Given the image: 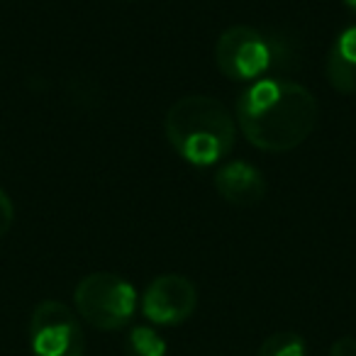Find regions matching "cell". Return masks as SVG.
<instances>
[{
    "label": "cell",
    "instance_id": "cell-1",
    "mask_svg": "<svg viewBox=\"0 0 356 356\" xmlns=\"http://www.w3.org/2000/svg\"><path fill=\"white\" fill-rule=\"evenodd\" d=\"M315 95L286 79H261L242 90L237 124L247 142L261 152L286 154L300 147L317 127Z\"/></svg>",
    "mask_w": 356,
    "mask_h": 356
},
{
    "label": "cell",
    "instance_id": "cell-2",
    "mask_svg": "<svg viewBox=\"0 0 356 356\" xmlns=\"http://www.w3.org/2000/svg\"><path fill=\"white\" fill-rule=\"evenodd\" d=\"M163 132L181 159L193 166H215L232 154L237 122L213 95H184L168 108Z\"/></svg>",
    "mask_w": 356,
    "mask_h": 356
},
{
    "label": "cell",
    "instance_id": "cell-3",
    "mask_svg": "<svg viewBox=\"0 0 356 356\" xmlns=\"http://www.w3.org/2000/svg\"><path fill=\"white\" fill-rule=\"evenodd\" d=\"M76 312L95 330L113 332L129 325L137 312V291L118 273L95 271L81 278L74 291Z\"/></svg>",
    "mask_w": 356,
    "mask_h": 356
},
{
    "label": "cell",
    "instance_id": "cell-4",
    "mask_svg": "<svg viewBox=\"0 0 356 356\" xmlns=\"http://www.w3.org/2000/svg\"><path fill=\"white\" fill-rule=\"evenodd\" d=\"M281 47L261 30L249 25L227 27L215 44V64L220 74L237 83H249L268 74L281 59Z\"/></svg>",
    "mask_w": 356,
    "mask_h": 356
},
{
    "label": "cell",
    "instance_id": "cell-5",
    "mask_svg": "<svg viewBox=\"0 0 356 356\" xmlns=\"http://www.w3.org/2000/svg\"><path fill=\"white\" fill-rule=\"evenodd\" d=\"M30 346L32 356H83L79 315L59 300H42L30 317Z\"/></svg>",
    "mask_w": 356,
    "mask_h": 356
},
{
    "label": "cell",
    "instance_id": "cell-6",
    "mask_svg": "<svg viewBox=\"0 0 356 356\" xmlns=\"http://www.w3.org/2000/svg\"><path fill=\"white\" fill-rule=\"evenodd\" d=\"M198 307V288L181 273H163L147 286L142 296V312L149 322L173 327L186 322Z\"/></svg>",
    "mask_w": 356,
    "mask_h": 356
},
{
    "label": "cell",
    "instance_id": "cell-7",
    "mask_svg": "<svg viewBox=\"0 0 356 356\" xmlns=\"http://www.w3.org/2000/svg\"><path fill=\"white\" fill-rule=\"evenodd\" d=\"M215 188L234 208H252L266 198V178L249 161H229L215 173Z\"/></svg>",
    "mask_w": 356,
    "mask_h": 356
},
{
    "label": "cell",
    "instance_id": "cell-8",
    "mask_svg": "<svg viewBox=\"0 0 356 356\" xmlns=\"http://www.w3.org/2000/svg\"><path fill=\"white\" fill-rule=\"evenodd\" d=\"M327 83L341 95H356V25L334 37L325 61Z\"/></svg>",
    "mask_w": 356,
    "mask_h": 356
},
{
    "label": "cell",
    "instance_id": "cell-9",
    "mask_svg": "<svg viewBox=\"0 0 356 356\" xmlns=\"http://www.w3.org/2000/svg\"><path fill=\"white\" fill-rule=\"evenodd\" d=\"M259 356H307V346L296 332H276L261 341Z\"/></svg>",
    "mask_w": 356,
    "mask_h": 356
},
{
    "label": "cell",
    "instance_id": "cell-10",
    "mask_svg": "<svg viewBox=\"0 0 356 356\" xmlns=\"http://www.w3.org/2000/svg\"><path fill=\"white\" fill-rule=\"evenodd\" d=\"M129 356H166V341L152 327H134L127 337Z\"/></svg>",
    "mask_w": 356,
    "mask_h": 356
},
{
    "label": "cell",
    "instance_id": "cell-11",
    "mask_svg": "<svg viewBox=\"0 0 356 356\" xmlns=\"http://www.w3.org/2000/svg\"><path fill=\"white\" fill-rule=\"evenodd\" d=\"M13 220H15V208H13V200L6 191L0 188V239L6 237L13 227Z\"/></svg>",
    "mask_w": 356,
    "mask_h": 356
},
{
    "label": "cell",
    "instance_id": "cell-12",
    "mask_svg": "<svg viewBox=\"0 0 356 356\" xmlns=\"http://www.w3.org/2000/svg\"><path fill=\"white\" fill-rule=\"evenodd\" d=\"M330 356H356V339L354 337H341L332 344Z\"/></svg>",
    "mask_w": 356,
    "mask_h": 356
},
{
    "label": "cell",
    "instance_id": "cell-13",
    "mask_svg": "<svg viewBox=\"0 0 356 356\" xmlns=\"http://www.w3.org/2000/svg\"><path fill=\"white\" fill-rule=\"evenodd\" d=\"M344 6L349 8V10H351V13H354V15H356V0H344Z\"/></svg>",
    "mask_w": 356,
    "mask_h": 356
}]
</instances>
